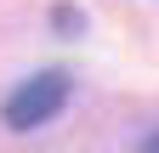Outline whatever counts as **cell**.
<instances>
[{
  "label": "cell",
  "mask_w": 159,
  "mask_h": 153,
  "mask_svg": "<svg viewBox=\"0 0 159 153\" xmlns=\"http://www.w3.org/2000/svg\"><path fill=\"white\" fill-rule=\"evenodd\" d=\"M142 153H159V130H153V136H148V142H142Z\"/></svg>",
  "instance_id": "obj_2"
},
{
  "label": "cell",
  "mask_w": 159,
  "mask_h": 153,
  "mask_svg": "<svg viewBox=\"0 0 159 153\" xmlns=\"http://www.w3.org/2000/svg\"><path fill=\"white\" fill-rule=\"evenodd\" d=\"M63 102H68V80L63 74H34V80H23L6 97V125L11 130H34V125H46Z\"/></svg>",
  "instance_id": "obj_1"
}]
</instances>
